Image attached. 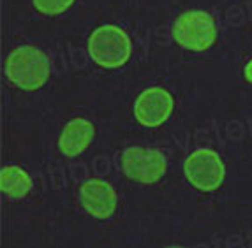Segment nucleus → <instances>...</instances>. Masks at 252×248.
Segmentation results:
<instances>
[{"label":"nucleus","mask_w":252,"mask_h":248,"mask_svg":"<svg viewBox=\"0 0 252 248\" xmlns=\"http://www.w3.org/2000/svg\"><path fill=\"white\" fill-rule=\"evenodd\" d=\"M69 172H71V178L76 181V183H83V181L89 180V167H87V164H83V162H74V164H71V167H69Z\"/></svg>","instance_id":"nucleus-16"},{"label":"nucleus","mask_w":252,"mask_h":248,"mask_svg":"<svg viewBox=\"0 0 252 248\" xmlns=\"http://www.w3.org/2000/svg\"><path fill=\"white\" fill-rule=\"evenodd\" d=\"M92 171L95 172L97 178H104L111 172V162L106 155H97L92 160Z\"/></svg>","instance_id":"nucleus-13"},{"label":"nucleus","mask_w":252,"mask_h":248,"mask_svg":"<svg viewBox=\"0 0 252 248\" xmlns=\"http://www.w3.org/2000/svg\"><path fill=\"white\" fill-rule=\"evenodd\" d=\"M242 245H244V238H242L240 234H231L224 240V247H227V248L242 247Z\"/></svg>","instance_id":"nucleus-19"},{"label":"nucleus","mask_w":252,"mask_h":248,"mask_svg":"<svg viewBox=\"0 0 252 248\" xmlns=\"http://www.w3.org/2000/svg\"><path fill=\"white\" fill-rule=\"evenodd\" d=\"M65 183H67V180H65V172H63L60 167L51 169L50 171V185L60 190V189L65 187Z\"/></svg>","instance_id":"nucleus-17"},{"label":"nucleus","mask_w":252,"mask_h":248,"mask_svg":"<svg viewBox=\"0 0 252 248\" xmlns=\"http://www.w3.org/2000/svg\"><path fill=\"white\" fill-rule=\"evenodd\" d=\"M175 110V99L166 88L150 86L139 93L134 102V116L139 125L159 127L169 120Z\"/></svg>","instance_id":"nucleus-7"},{"label":"nucleus","mask_w":252,"mask_h":248,"mask_svg":"<svg viewBox=\"0 0 252 248\" xmlns=\"http://www.w3.org/2000/svg\"><path fill=\"white\" fill-rule=\"evenodd\" d=\"M251 14H252V2H251Z\"/></svg>","instance_id":"nucleus-23"},{"label":"nucleus","mask_w":252,"mask_h":248,"mask_svg":"<svg viewBox=\"0 0 252 248\" xmlns=\"http://www.w3.org/2000/svg\"><path fill=\"white\" fill-rule=\"evenodd\" d=\"M122 174L141 185H154L168 172V159L162 152L147 146H129L117 153Z\"/></svg>","instance_id":"nucleus-3"},{"label":"nucleus","mask_w":252,"mask_h":248,"mask_svg":"<svg viewBox=\"0 0 252 248\" xmlns=\"http://www.w3.org/2000/svg\"><path fill=\"white\" fill-rule=\"evenodd\" d=\"M69 60L74 69H83L87 65V51L83 48L69 46Z\"/></svg>","instance_id":"nucleus-15"},{"label":"nucleus","mask_w":252,"mask_h":248,"mask_svg":"<svg viewBox=\"0 0 252 248\" xmlns=\"http://www.w3.org/2000/svg\"><path fill=\"white\" fill-rule=\"evenodd\" d=\"M34 189V180L20 165H4L0 171V190L7 201H21Z\"/></svg>","instance_id":"nucleus-9"},{"label":"nucleus","mask_w":252,"mask_h":248,"mask_svg":"<svg viewBox=\"0 0 252 248\" xmlns=\"http://www.w3.org/2000/svg\"><path fill=\"white\" fill-rule=\"evenodd\" d=\"M247 240H249V245H251V247H252V231H251V232H249V236H247Z\"/></svg>","instance_id":"nucleus-21"},{"label":"nucleus","mask_w":252,"mask_h":248,"mask_svg":"<svg viewBox=\"0 0 252 248\" xmlns=\"http://www.w3.org/2000/svg\"><path fill=\"white\" fill-rule=\"evenodd\" d=\"M214 129H198L194 134V141L198 144V148H212L215 143L222 144V138H220V131L217 129L215 122H212Z\"/></svg>","instance_id":"nucleus-11"},{"label":"nucleus","mask_w":252,"mask_h":248,"mask_svg":"<svg viewBox=\"0 0 252 248\" xmlns=\"http://www.w3.org/2000/svg\"><path fill=\"white\" fill-rule=\"evenodd\" d=\"M184 172L194 189L214 192L224 183L226 165L220 155L212 148H198L185 159Z\"/></svg>","instance_id":"nucleus-5"},{"label":"nucleus","mask_w":252,"mask_h":248,"mask_svg":"<svg viewBox=\"0 0 252 248\" xmlns=\"http://www.w3.org/2000/svg\"><path fill=\"white\" fill-rule=\"evenodd\" d=\"M80 204L90 217L97 220L113 219L118 208V195L115 187L102 178H89L78 190Z\"/></svg>","instance_id":"nucleus-6"},{"label":"nucleus","mask_w":252,"mask_h":248,"mask_svg":"<svg viewBox=\"0 0 252 248\" xmlns=\"http://www.w3.org/2000/svg\"><path fill=\"white\" fill-rule=\"evenodd\" d=\"M74 2L76 0H32L34 7L46 16H59V14L65 13Z\"/></svg>","instance_id":"nucleus-10"},{"label":"nucleus","mask_w":252,"mask_h":248,"mask_svg":"<svg viewBox=\"0 0 252 248\" xmlns=\"http://www.w3.org/2000/svg\"><path fill=\"white\" fill-rule=\"evenodd\" d=\"M245 125L240 120H231V122H227L226 123V136L231 141H242V139L245 138Z\"/></svg>","instance_id":"nucleus-14"},{"label":"nucleus","mask_w":252,"mask_h":248,"mask_svg":"<svg viewBox=\"0 0 252 248\" xmlns=\"http://www.w3.org/2000/svg\"><path fill=\"white\" fill-rule=\"evenodd\" d=\"M249 131H251V134H252V118L249 120Z\"/></svg>","instance_id":"nucleus-22"},{"label":"nucleus","mask_w":252,"mask_h":248,"mask_svg":"<svg viewBox=\"0 0 252 248\" xmlns=\"http://www.w3.org/2000/svg\"><path fill=\"white\" fill-rule=\"evenodd\" d=\"M53 67L57 74H63L65 72V60H63L60 51H57V55H53Z\"/></svg>","instance_id":"nucleus-18"},{"label":"nucleus","mask_w":252,"mask_h":248,"mask_svg":"<svg viewBox=\"0 0 252 248\" xmlns=\"http://www.w3.org/2000/svg\"><path fill=\"white\" fill-rule=\"evenodd\" d=\"M89 56L104 69L126 65L132 55V41L126 30L117 25L97 27L89 37Z\"/></svg>","instance_id":"nucleus-2"},{"label":"nucleus","mask_w":252,"mask_h":248,"mask_svg":"<svg viewBox=\"0 0 252 248\" xmlns=\"http://www.w3.org/2000/svg\"><path fill=\"white\" fill-rule=\"evenodd\" d=\"M244 76H245V80H247L249 83H252V60L247 63V65H245V69H244Z\"/></svg>","instance_id":"nucleus-20"},{"label":"nucleus","mask_w":252,"mask_h":248,"mask_svg":"<svg viewBox=\"0 0 252 248\" xmlns=\"http://www.w3.org/2000/svg\"><path fill=\"white\" fill-rule=\"evenodd\" d=\"M4 72L9 83L27 92L39 90L50 78L51 62L50 56L41 48L23 44L14 48L7 55L4 63Z\"/></svg>","instance_id":"nucleus-1"},{"label":"nucleus","mask_w":252,"mask_h":248,"mask_svg":"<svg viewBox=\"0 0 252 248\" xmlns=\"http://www.w3.org/2000/svg\"><path fill=\"white\" fill-rule=\"evenodd\" d=\"M245 20H247V14H245L244 7H240V5H229V7H227V11H226V21L231 27L244 25Z\"/></svg>","instance_id":"nucleus-12"},{"label":"nucleus","mask_w":252,"mask_h":248,"mask_svg":"<svg viewBox=\"0 0 252 248\" xmlns=\"http://www.w3.org/2000/svg\"><path fill=\"white\" fill-rule=\"evenodd\" d=\"M95 127L87 118H72L63 125L59 136V150L63 157L74 159L92 144Z\"/></svg>","instance_id":"nucleus-8"},{"label":"nucleus","mask_w":252,"mask_h":248,"mask_svg":"<svg viewBox=\"0 0 252 248\" xmlns=\"http://www.w3.org/2000/svg\"><path fill=\"white\" fill-rule=\"evenodd\" d=\"M171 35L185 50L205 51L217 41V23L206 11H187L175 20Z\"/></svg>","instance_id":"nucleus-4"}]
</instances>
